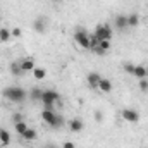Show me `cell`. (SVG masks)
Here are the masks:
<instances>
[{
    "mask_svg": "<svg viewBox=\"0 0 148 148\" xmlns=\"http://www.w3.org/2000/svg\"><path fill=\"white\" fill-rule=\"evenodd\" d=\"M3 98H7L12 103H21L26 98V91L21 86H9L3 90Z\"/></svg>",
    "mask_w": 148,
    "mask_h": 148,
    "instance_id": "1",
    "label": "cell"
},
{
    "mask_svg": "<svg viewBox=\"0 0 148 148\" xmlns=\"http://www.w3.org/2000/svg\"><path fill=\"white\" fill-rule=\"evenodd\" d=\"M41 121L50 127H60L64 124L62 115H57L53 110H47V109H43V112H41Z\"/></svg>",
    "mask_w": 148,
    "mask_h": 148,
    "instance_id": "2",
    "label": "cell"
},
{
    "mask_svg": "<svg viewBox=\"0 0 148 148\" xmlns=\"http://www.w3.org/2000/svg\"><path fill=\"white\" fill-rule=\"evenodd\" d=\"M74 41H76L83 50H91V35H90L86 29H83V28L76 29V33H74Z\"/></svg>",
    "mask_w": 148,
    "mask_h": 148,
    "instance_id": "3",
    "label": "cell"
},
{
    "mask_svg": "<svg viewBox=\"0 0 148 148\" xmlns=\"http://www.w3.org/2000/svg\"><path fill=\"white\" fill-rule=\"evenodd\" d=\"M60 100V95L53 90H43V95H41V103H43V109L47 110H53V103Z\"/></svg>",
    "mask_w": 148,
    "mask_h": 148,
    "instance_id": "4",
    "label": "cell"
},
{
    "mask_svg": "<svg viewBox=\"0 0 148 148\" xmlns=\"http://www.w3.org/2000/svg\"><path fill=\"white\" fill-rule=\"evenodd\" d=\"M112 35H114V29H112L110 24H98L93 31V38H97L98 41L102 40H110Z\"/></svg>",
    "mask_w": 148,
    "mask_h": 148,
    "instance_id": "5",
    "label": "cell"
},
{
    "mask_svg": "<svg viewBox=\"0 0 148 148\" xmlns=\"http://www.w3.org/2000/svg\"><path fill=\"white\" fill-rule=\"evenodd\" d=\"M121 117H122V121H126L129 124H134V122L140 121V114L134 109H124V110L121 112Z\"/></svg>",
    "mask_w": 148,
    "mask_h": 148,
    "instance_id": "6",
    "label": "cell"
},
{
    "mask_svg": "<svg viewBox=\"0 0 148 148\" xmlns=\"http://www.w3.org/2000/svg\"><path fill=\"white\" fill-rule=\"evenodd\" d=\"M95 53L98 55H105L109 50H110V40H102V41H97V45L91 48Z\"/></svg>",
    "mask_w": 148,
    "mask_h": 148,
    "instance_id": "7",
    "label": "cell"
},
{
    "mask_svg": "<svg viewBox=\"0 0 148 148\" xmlns=\"http://www.w3.org/2000/svg\"><path fill=\"white\" fill-rule=\"evenodd\" d=\"M19 64H21L23 73H33V69L36 67V60H35L33 57H26V59L19 60Z\"/></svg>",
    "mask_w": 148,
    "mask_h": 148,
    "instance_id": "8",
    "label": "cell"
},
{
    "mask_svg": "<svg viewBox=\"0 0 148 148\" xmlns=\"http://www.w3.org/2000/svg\"><path fill=\"white\" fill-rule=\"evenodd\" d=\"M114 26H115V29H119V31L126 29V28H127V16H124V14L115 16V19H114Z\"/></svg>",
    "mask_w": 148,
    "mask_h": 148,
    "instance_id": "9",
    "label": "cell"
},
{
    "mask_svg": "<svg viewBox=\"0 0 148 148\" xmlns=\"http://www.w3.org/2000/svg\"><path fill=\"white\" fill-rule=\"evenodd\" d=\"M67 127H69L71 133H81L83 127H84V124H83L81 119H71V121L67 122Z\"/></svg>",
    "mask_w": 148,
    "mask_h": 148,
    "instance_id": "10",
    "label": "cell"
},
{
    "mask_svg": "<svg viewBox=\"0 0 148 148\" xmlns=\"http://www.w3.org/2000/svg\"><path fill=\"white\" fill-rule=\"evenodd\" d=\"M100 79H102V76H100L98 73H90V74H88V77H86V81H88L90 88H93V90H97V88H98Z\"/></svg>",
    "mask_w": 148,
    "mask_h": 148,
    "instance_id": "11",
    "label": "cell"
},
{
    "mask_svg": "<svg viewBox=\"0 0 148 148\" xmlns=\"http://www.w3.org/2000/svg\"><path fill=\"white\" fill-rule=\"evenodd\" d=\"M112 88H114V86H112V81H110V79L102 77V79H100V83H98V88H97V90H100L102 93H110Z\"/></svg>",
    "mask_w": 148,
    "mask_h": 148,
    "instance_id": "12",
    "label": "cell"
},
{
    "mask_svg": "<svg viewBox=\"0 0 148 148\" xmlns=\"http://www.w3.org/2000/svg\"><path fill=\"white\" fill-rule=\"evenodd\" d=\"M47 19L45 17H38V19H35V23H33V28H35V31L36 33H45L47 31Z\"/></svg>",
    "mask_w": 148,
    "mask_h": 148,
    "instance_id": "13",
    "label": "cell"
},
{
    "mask_svg": "<svg viewBox=\"0 0 148 148\" xmlns=\"http://www.w3.org/2000/svg\"><path fill=\"white\" fill-rule=\"evenodd\" d=\"M133 76H134V77H138V79H147V77H148V69L145 67V66H134Z\"/></svg>",
    "mask_w": 148,
    "mask_h": 148,
    "instance_id": "14",
    "label": "cell"
},
{
    "mask_svg": "<svg viewBox=\"0 0 148 148\" xmlns=\"http://www.w3.org/2000/svg\"><path fill=\"white\" fill-rule=\"evenodd\" d=\"M36 136H38V134H36V129H31V127H28V129L24 131V134L21 136V140L29 143V141H35V140H36Z\"/></svg>",
    "mask_w": 148,
    "mask_h": 148,
    "instance_id": "15",
    "label": "cell"
},
{
    "mask_svg": "<svg viewBox=\"0 0 148 148\" xmlns=\"http://www.w3.org/2000/svg\"><path fill=\"white\" fill-rule=\"evenodd\" d=\"M140 24V16L138 14H129L127 16V28H136Z\"/></svg>",
    "mask_w": 148,
    "mask_h": 148,
    "instance_id": "16",
    "label": "cell"
},
{
    "mask_svg": "<svg viewBox=\"0 0 148 148\" xmlns=\"http://www.w3.org/2000/svg\"><path fill=\"white\" fill-rule=\"evenodd\" d=\"M10 38H12L10 29H7V28H0V43H7Z\"/></svg>",
    "mask_w": 148,
    "mask_h": 148,
    "instance_id": "17",
    "label": "cell"
},
{
    "mask_svg": "<svg viewBox=\"0 0 148 148\" xmlns=\"http://www.w3.org/2000/svg\"><path fill=\"white\" fill-rule=\"evenodd\" d=\"M33 77H35L36 81H41V79L47 77V71H45L43 67H35V69H33Z\"/></svg>",
    "mask_w": 148,
    "mask_h": 148,
    "instance_id": "18",
    "label": "cell"
},
{
    "mask_svg": "<svg viewBox=\"0 0 148 148\" xmlns=\"http://www.w3.org/2000/svg\"><path fill=\"white\" fill-rule=\"evenodd\" d=\"M21 73H23V69H21L19 60H14V62L10 64V74H12V76H21Z\"/></svg>",
    "mask_w": 148,
    "mask_h": 148,
    "instance_id": "19",
    "label": "cell"
},
{
    "mask_svg": "<svg viewBox=\"0 0 148 148\" xmlns=\"http://www.w3.org/2000/svg\"><path fill=\"white\" fill-rule=\"evenodd\" d=\"M0 143H2V145H5V147L10 143V133H9V131L0 129Z\"/></svg>",
    "mask_w": 148,
    "mask_h": 148,
    "instance_id": "20",
    "label": "cell"
},
{
    "mask_svg": "<svg viewBox=\"0 0 148 148\" xmlns=\"http://www.w3.org/2000/svg\"><path fill=\"white\" fill-rule=\"evenodd\" d=\"M14 129H16V133H17L19 136H23V134H24V131L28 129V124H26L24 121H21V122H17V124H14Z\"/></svg>",
    "mask_w": 148,
    "mask_h": 148,
    "instance_id": "21",
    "label": "cell"
},
{
    "mask_svg": "<svg viewBox=\"0 0 148 148\" xmlns=\"http://www.w3.org/2000/svg\"><path fill=\"white\" fill-rule=\"evenodd\" d=\"M41 95H43V90H40V88H33L31 93H29V97H31L33 102H40L41 100Z\"/></svg>",
    "mask_w": 148,
    "mask_h": 148,
    "instance_id": "22",
    "label": "cell"
},
{
    "mask_svg": "<svg viewBox=\"0 0 148 148\" xmlns=\"http://www.w3.org/2000/svg\"><path fill=\"white\" fill-rule=\"evenodd\" d=\"M122 69H124L126 73L133 74V71H134V64H131V62H124V64H122Z\"/></svg>",
    "mask_w": 148,
    "mask_h": 148,
    "instance_id": "23",
    "label": "cell"
},
{
    "mask_svg": "<svg viewBox=\"0 0 148 148\" xmlns=\"http://www.w3.org/2000/svg\"><path fill=\"white\" fill-rule=\"evenodd\" d=\"M140 90H141L143 93L148 91V79H140Z\"/></svg>",
    "mask_w": 148,
    "mask_h": 148,
    "instance_id": "24",
    "label": "cell"
},
{
    "mask_svg": "<svg viewBox=\"0 0 148 148\" xmlns=\"http://www.w3.org/2000/svg\"><path fill=\"white\" fill-rule=\"evenodd\" d=\"M10 33H12V38H21V35H23V31H21L19 28H14V29H10Z\"/></svg>",
    "mask_w": 148,
    "mask_h": 148,
    "instance_id": "25",
    "label": "cell"
},
{
    "mask_svg": "<svg viewBox=\"0 0 148 148\" xmlns=\"http://www.w3.org/2000/svg\"><path fill=\"white\" fill-rule=\"evenodd\" d=\"M12 121H14V124H17V122H21V121H23V115H21V114H14Z\"/></svg>",
    "mask_w": 148,
    "mask_h": 148,
    "instance_id": "26",
    "label": "cell"
},
{
    "mask_svg": "<svg viewBox=\"0 0 148 148\" xmlns=\"http://www.w3.org/2000/svg\"><path fill=\"white\" fill-rule=\"evenodd\" d=\"M62 148H76V145H74L73 141H64V145H62Z\"/></svg>",
    "mask_w": 148,
    "mask_h": 148,
    "instance_id": "27",
    "label": "cell"
},
{
    "mask_svg": "<svg viewBox=\"0 0 148 148\" xmlns=\"http://www.w3.org/2000/svg\"><path fill=\"white\" fill-rule=\"evenodd\" d=\"M95 119H97L98 122L102 121V112H100V110H97V112H95Z\"/></svg>",
    "mask_w": 148,
    "mask_h": 148,
    "instance_id": "28",
    "label": "cell"
},
{
    "mask_svg": "<svg viewBox=\"0 0 148 148\" xmlns=\"http://www.w3.org/2000/svg\"><path fill=\"white\" fill-rule=\"evenodd\" d=\"M43 148H57V147H53V145H47V147H43Z\"/></svg>",
    "mask_w": 148,
    "mask_h": 148,
    "instance_id": "29",
    "label": "cell"
},
{
    "mask_svg": "<svg viewBox=\"0 0 148 148\" xmlns=\"http://www.w3.org/2000/svg\"><path fill=\"white\" fill-rule=\"evenodd\" d=\"M55 2H64V0H55Z\"/></svg>",
    "mask_w": 148,
    "mask_h": 148,
    "instance_id": "30",
    "label": "cell"
}]
</instances>
